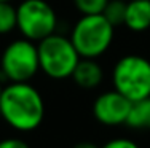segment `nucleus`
Wrapping results in <instances>:
<instances>
[{"mask_svg": "<svg viewBox=\"0 0 150 148\" xmlns=\"http://www.w3.org/2000/svg\"><path fill=\"white\" fill-rule=\"evenodd\" d=\"M125 13H126V0H109L102 11V16L113 27H118L125 22Z\"/></svg>", "mask_w": 150, "mask_h": 148, "instance_id": "obj_11", "label": "nucleus"}, {"mask_svg": "<svg viewBox=\"0 0 150 148\" xmlns=\"http://www.w3.org/2000/svg\"><path fill=\"white\" fill-rule=\"evenodd\" d=\"M77 11L83 15H102L109 0H72Z\"/></svg>", "mask_w": 150, "mask_h": 148, "instance_id": "obj_13", "label": "nucleus"}, {"mask_svg": "<svg viewBox=\"0 0 150 148\" xmlns=\"http://www.w3.org/2000/svg\"><path fill=\"white\" fill-rule=\"evenodd\" d=\"M131 104L133 102L118 91H105L99 94L93 102V116L98 123L109 128L126 124Z\"/></svg>", "mask_w": 150, "mask_h": 148, "instance_id": "obj_7", "label": "nucleus"}, {"mask_svg": "<svg viewBox=\"0 0 150 148\" xmlns=\"http://www.w3.org/2000/svg\"><path fill=\"white\" fill-rule=\"evenodd\" d=\"M16 29V6L10 2H0V35Z\"/></svg>", "mask_w": 150, "mask_h": 148, "instance_id": "obj_12", "label": "nucleus"}, {"mask_svg": "<svg viewBox=\"0 0 150 148\" xmlns=\"http://www.w3.org/2000/svg\"><path fill=\"white\" fill-rule=\"evenodd\" d=\"M40 72L37 43L18 38L5 46L0 58V78L8 83L30 81Z\"/></svg>", "mask_w": 150, "mask_h": 148, "instance_id": "obj_5", "label": "nucleus"}, {"mask_svg": "<svg viewBox=\"0 0 150 148\" xmlns=\"http://www.w3.org/2000/svg\"><path fill=\"white\" fill-rule=\"evenodd\" d=\"M0 148H30L27 142L18 137H6V139L0 140Z\"/></svg>", "mask_w": 150, "mask_h": 148, "instance_id": "obj_15", "label": "nucleus"}, {"mask_svg": "<svg viewBox=\"0 0 150 148\" xmlns=\"http://www.w3.org/2000/svg\"><path fill=\"white\" fill-rule=\"evenodd\" d=\"M0 2H10V3H13L15 0H0Z\"/></svg>", "mask_w": 150, "mask_h": 148, "instance_id": "obj_18", "label": "nucleus"}, {"mask_svg": "<svg viewBox=\"0 0 150 148\" xmlns=\"http://www.w3.org/2000/svg\"><path fill=\"white\" fill-rule=\"evenodd\" d=\"M113 37L115 27L102 15H83L70 32V40L83 59H98L105 54Z\"/></svg>", "mask_w": 150, "mask_h": 148, "instance_id": "obj_3", "label": "nucleus"}, {"mask_svg": "<svg viewBox=\"0 0 150 148\" xmlns=\"http://www.w3.org/2000/svg\"><path fill=\"white\" fill-rule=\"evenodd\" d=\"M70 78L81 89H96L104 80V70L98 59H80Z\"/></svg>", "mask_w": 150, "mask_h": 148, "instance_id": "obj_8", "label": "nucleus"}, {"mask_svg": "<svg viewBox=\"0 0 150 148\" xmlns=\"http://www.w3.org/2000/svg\"><path fill=\"white\" fill-rule=\"evenodd\" d=\"M126 126L136 131H150V96L131 104Z\"/></svg>", "mask_w": 150, "mask_h": 148, "instance_id": "obj_10", "label": "nucleus"}, {"mask_svg": "<svg viewBox=\"0 0 150 148\" xmlns=\"http://www.w3.org/2000/svg\"><path fill=\"white\" fill-rule=\"evenodd\" d=\"M101 148H141V147L131 139H126V137H117V139L107 140Z\"/></svg>", "mask_w": 150, "mask_h": 148, "instance_id": "obj_14", "label": "nucleus"}, {"mask_svg": "<svg viewBox=\"0 0 150 148\" xmlns=\"http://www.w3.org/2000/svg\"><path fill=\"white\" fill-rule=\"evenodd\" d=\"M16 29L30 41L38 43L58 29V15L46 0H21L16 6Z\"/></svg>", "mask_w": 150, "mask_h": 148, "instance_id": "obj_6", "label": "nucleus"}, {"mask_svg": "<svg viewBox=\"0 0 150 148\" xmlns=\"http://www.w3.org/2000/svg\"><path fill=\"white\" fill-rule=\"evenodd\" d=\"M0 116L18 132H32L45 118V100L30 81L6 83L0 96Z\"/></svg>", "mask_w": 150, "mask_h": 148, "instance_id": "obj_1", "label": "nucleus"}, {"mask_svg": "<svg viewBox=\"0 0 150 148\" xmlns=\"http://www.w3.org/2000/svg\"><path fill=\"white\" fill-rule=\"evenodd\" d=\"M113 89L131 102L150 96V61L139 54H126L112 69Z\"/></svg>", "mask_w": 150, "mask_h": 148, "instance_id": "obj_4", "label": "nucleus"}, {"mask_svg": "<svg viewBox=\"0 0 150 148\" xmlns=\"http://www.w3.org/2000/svg\"><path fill=\"white\" fill-rule=\"evenodd\" d=\"M72 148H99L96 143H93V142H88V140H85V142H78V143H75V145Z\"/></svg>", "mask_w": 150, "mask_h": 148, "instance_id": "obj_16", "label": "nucleus"}, {"mask_svg": "<svg viewBox=\"0 0 150 148\" xmlns=\"http://www.w3.org/2000/svg\"><path fill=\"white\" fill-rule=\"evenodd\" d=\"M131 32H145L150 29V0H128L125 22Z\"/></svg>", "mask_w": 150, "mask_h": 148, "instance_id": "obj_9", "label": "nucleus"}, {"mask_svg": "<svg viewBox=\"0 0 150 148\" xmlns=\"http://www.w3.org/2000/svg\"><path fill=\"white\" fill-rule=\"evenodd\" d=\"M37 51L40 72H43L51 80L70 78L75 67L81 59L70 37L61 35L58 32L38 41Z\"/></svg>", "mask_w": 150, "mask_h": 148, "instance_id": "obj_2", "label": "nucleus"}, {"mask_svg": "<svg viewBox=\"0 0 150 148\" xmlns=\"http://www.w3.org/2000/svg\"><path fill=\"white\" fill-rule=\"evenodd\" d=\"M3 86H5V84H3V80L0 78V96H2V91H3Z\"/></svg>", "mask_w": 150, "mask_h": 148, "instance_id": "obj_17", "label": "nucleus"}]
</instances>
